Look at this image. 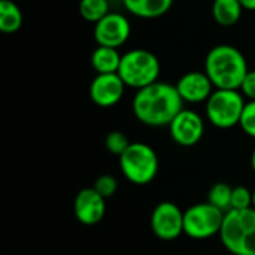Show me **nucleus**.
Here are the masks:
<instances>
[{
  "mask_svg": "<svg viewBox=\"0 0 255 255\" xmlns=\"http://www.w3.org/2000/svg\"><path fill=\"white\" fill-rule=\"evenodd\" d=\"M131 109L136 120L148 127H169L184 109V100L175 85L157 81L136 91Z\"/></svg>",
  "mask_w": 255,
  "mask_h": 255,
  "instance_id": "nucleus-1",
  "label": "nucleus"
},
{
  "mask_svg": "<svg viewBox=\"0 0 255 255\" xmlns=\"http://www.w3.org/2000/svg\"><path fill=\"white\" fill-rule=\"evenodd\" d=\"M248 72L250 67L242 51L229 43L214 46L205 58V73L215 90H241Z\"/></svg>",
  "mask_w": 255,
  "mask_h": 255,
  "instance_id": "nucleus-2",
  "label": "nucleus"
},
{
  "mask_svg": "<svg viewBox=\"0 0 255 255\" xmlns=\"http://www.w3.org/2000/svg\"><path fill=\"white\" fill-rule=\"evenodd\" d=\"M223 247L233 255H255V209L226 212L220 232Z\"/></svg>",
  "mask_w": 255,
  "mask_h": 255,
  "instance_id": "nucleus-3",
  "label": "nucleus"
},
{
  "mask_svg": "<svg viewBox=\"0 0 255 255\" xmlns=\"http://www.w3.org/2000/svg\"><path fill=\"white\" fill-rule=\"evenodd\" d=\"M161 72L160 60L148 49L134 48L123 54L118 75L128 88L136 91L158 81Z\"/></svg>",
  "mask_w": 255,
  "mask_h": 255,
  "instance_id": "nucleus-4",
  "label": "nucleus"
},
{
  "mask_svg": "<svg viewBox=\"0 0 255 255\" xmlns=\"http://www.w3.org/2000/svg\"><path fill=\"white\" fill-rule=\"evenodd\" d=\"M120 169L131 184L146 185L158 173V155L152 146L143 142H131L120 157Z\"/></svg>",
  "mask_w": 255,
  "mask_h": 255,
  "instance_id": "nucleus-5",
  "label": "nucleus"
},
{
  "mask_svg": "<svg viewBox=\"0 0 255 255\" xmlns=\"http://www.w3.org/2000/svg\"><path fill=\"white\" fill-rule=\"evenodd\" d=\"M245 105V97L239 90H215L205 106L206 118L217 128H233L241 124Z\"/></svg>",
  "mask_w": 255,
  "mask_h": 255,
  "instance_id": "nucleus-6",
  "label": "nucleus"
},
{
  "mask_svg": "<svg viewBox=\"0 0 255 255\" xmlns=\"http://www.w3.org/2000/svg\"><path fill=\"white\" fill-rule=\"evenodd\" d=\"M226 212L209 202L197 203L184 211V235L202 241L220 235Z\"/></svg>",
  "mask_w": 255,
  "mask_h": 255,
  "instance_id": "nucleus-7",
  "label": "nucleus"
},
{
  "mask_svg": "<svg viewBox=\"0 0 255 255\" xmlns=\"http://www.w3.org/2000/svg\"><path fill=\"white\" fill-rule=\"evenodd\" d=\"M93 34L99 46L120 49V46H123L131 34V24L124 13L109 12L105 18L94 24Z\"/></svg>",
  "mask_w": 255,
  "mask_h": 255,
  "instance_id": "nucleus-8",
  "label": "nucleus"
},
{
  "mask_svg": "<svg viewBox=\"0 0 255 255\" xmlns=\"http://www.w3.org/2000/svg\"><path fill=\"white\" fill-rule=\"evenodd\" d=\"M151 230L161 241H175L184 235V212L172 202L158 203L151 214Z\"/></svg>",
  "mask_w": 255,
  "mask_h": 255,
  "instance_id": "nucleus-9",
  "label": "nucleus"
},
{
  "mask_svg": "<svg viewBox=\"0 0 255 255\" xmlns=\"http://www.w3.org/2000/svg\"><path fill=\"white\" fill-rule=\"evenodd\" d=\"M169 131L175 143L190 148L202 140L205 134V121L196 111L182 109L169 124Z\"/></svg>",
  "mask_w": 255,
  "mask_h": 255,
  "instance_id": "nucleus-10",
  "label": "nucleus"
},
{
  "mask_svg": "<svg viewBox=\"0 0 255 255\" xmlns=\"http://www.w3.org/2000/svg\"><path fill=\"white\" fill-rule=\"evenodd\" d=\"M126 84L118 73H97L90 84V99L96 106L112 108L121 102Z\"/></svg>",
  "mask_w": 255,
  "mask_h": 255,
  "instance_id": "nucleus-11",
  "label": "nucleus"
},
{
  "mask_svg": "<svg viewBox=\"0 0 255 255\" xmlns=\"http://www.w3.org/2000/svg\"><path fill=\"white\" fill-rule=\"evenodd\" d=\"M184 103H206L211 94L215 91V87L209 76L200 70H190L184 73L175 84Z\"/></svg>",
  "mask_w": 255,
  "mask_h": 255,
  "instance_id": "nucleus-12",
  "label": "nucleus"
},
{
  "mask_svg": "<svg viewBox=\"0 0 255 255\" xmlns=\"http://www.w3.org/2000/svg\"><path fill=\"white\" fill-rule=\"evenodd\" d=\"M73 212L76 220L84 226L99 224L106 214V199L100 196L93 187L81 190L73 202Z\"/></svg>",
  "mask_w": 255,
  "mask_h": 255,
  "instance_id": "nucleus-13",
  "label": "nucleus"
},
{
  "mask_svg": "<svg viewBox=\"0 0 255 255\" xmlns=\"http://www.w3.org/2000/svg\"><path fill=\"white\" fill-rule=\"evenodd\" d=\"M126 10H128L131 15L143 19H154L166 15L173 0H121Z\"/></svg>",
  "mask_w": 255,
  "mask_h": 255,
  "instance_id": "nucleus-14",
  "label": "nucleus"
},
{
  "mask_svg": "<svg viewBox=\"0 0 255 255\" xmlns=\"http://www.w3.org/2000/svg\"><path fill=\"white\" fill-rule=\"evenodd\" d=\"M244 10L239 0H214L212 3V16L221 27L236 25L241 21Z\"/></svg>",
  "mask_w": 255,
  "mask_h": 255,
  "instance_id": "nucleus-15",
  "label": "nucleus"
},
{
  "mask_svg": "<svg viewBox=\"0 0 255 255\" xmlns=\"http://www.w3.org/2000/svg\"><path fill=\"white\" fill-rule=\"evenodd\" d=\"M123 54L117 48L99 46L91 54V66L96 73H118Z\"/></svg>",
  "mask_w": 255,
  "mask_h": 255,
  "instance_id": "nucleus-16",
  "label": "nucleus"
},
{
  "mask_svg": "<svg viewBox=\"0 0 255 255\" xmlns=\"http://www.w3.org/2000/svg\"><path fill=\"white\" fill-rule=\"evenodd\" d=\"M22 12L19 6L12 0L0 1V31L4 34H13L22 27Z\"/></svg>",
  "mask_w": 255,
  "mask_h": 255,
  "instance_id": "nucleus-17",
  "label": "nucleus"
},
{
  "mask_svg": "<svg viewBox=\"0 0 255 255\" xmlns=\"http://www.w3.org/2000/svg\"><path fill=\"white\" fill-rule=\"evenodd\" d=\"M78 9H79V15L85 21L93 24L99 22L111 12L108 0H81Z\"/></svg>",
  "mask_w": 255,
  "mask_h": 255,
  "instance_id": "nucleus-18",
  "label": "nucleus"
},
{
  "mask_svg": "<svg viewBox=\"0 0 255 255\" xmlns=\"http://www.w3.org/2000/svg\"><path fill=\"white\" fill-rule=\"evenodd\" d=\"M232 194H233V187H230L226 182H218L212 185V188L209 190L208 202L215 208L221 209L223 212H229L232 209Z\"/></svg>",
  "mask_w": 255,
  "mask_h": 255,
  "instance_id": "nucleus-19",
  "label": "nucleus"
},
{
  "mask_svg": "<svg viewBox=\"0 0 255 255\" xmlns=\"http://www.w3.org/2000/svg\"><path fill=\"white\" fill-rule=\"evenodd\" d=\"M130 143L131 142L128 140V137L123 131H120V130H114V131L108 133L106 137H105V146H106V149L111 154L118 155V157H121L127 151V148L130 146Z\"/></svg>",
  "mask_w": 255,
  "mask_h": 255,
  "instance_id": "nucleus-20",
  "label": "nucleus"
},
{
  "mask_svg": "<svg viewBox=\"0 0 255 255\" xmlns=\"http://www.w3.org/2000/svg\"><path fill=\"white\" fill-rule=\"evenodd\" d=\"M253 208V191L247 187H235L232 194V209L244 211ZM230 209V211H232Z\"/></svg>",
  "mask_w": 255,
  "mask_h": 255,
  "instance_id": "nucleus-21",
  "label": "nucleus"
},
{
  "mask_svg": "<svg viewBox=\"0 0 255 255\" xmlns=\"http://www.w3.org/2000/svg\"><path fill=\"white\" fill-rule=\"evenodd\" d=\"M93 188L103 196L105 199H111L112 196H115V193L118 191V181L115 179V176L112 175H100L96 181Z\"/></svg>",
  "mask_w": 255,
  "mask_h": 255,
  "instance_id": "nucleus-22",
  "label": "nucleus"
},
{
  "mask_svg": "<svg viewBox=\"0 0 255 255\" xmlns=\"http://www.w3.org/2000/svg\"><path fill=\"white\" fill-rule=\"evenodd\" d=\"M239 126L244 130V133L255 139V100L247 102Z\"/></svg>",
  "mask_w": 255,
  "mask_h": 255,
  "instance_id": "nucleus-23",
  "label": "nucleus"
},
{
  "mask_svg": "<svg viewBox=\"0 0 255 255\" xmlns=\"http://www.w3.org/2000/svg\"><path fill=\"white\" fill-rule=\"evenodd\" d=\"M244 97L250 100H255V70H250L241 85V90H239Z\"/></svg>",
  "mask_w": 255,
  "mask_h": 255,
  "instance_id": "nucleus-24",
  "label": "nucleus"
},
{
  "mask_svg": "<svg viewBox=\"0 0 255 255\" xmlns=\"http://www.w3.org/2000/svg\"><path fill=\"white\" fill-rule=\"evenodd\" d=\"M245 10H255V0H239Z\"/></svg>",
  "mask_w": 255,
  "mask_h": 255,
  "instance_id": "nucleus-25",
  "label": "nucleus"
},
{
  "mask_svg": "<svg viewBox=\"0 0 255 255\" xmlns=\"http://www.w3.org/2000/svg\"><path fill=\"white\" fill-rule=\"evenodd\" d=\"M251 167H253V170H254L255 173V148L254 151H253V155H251Z\"/></svg>",
  "mask_w": 255,
  "mask_h": 255,
  "instance_id": "nucleus-26",
  "label": "nucleus"
},
{
  "mask_svg": "<svg viewBox=\"0 0 255 255\" xmlns=\"http://www.w3.org/2000/svg\"><path fill=\"white\" fill-rule=\"evenodd\" d=\"M253 208L255 209V188L253 190Z\"/></svg>",
  "mask_w": 255,
  "mask_h": 255,
  "instance_id": "nucleus-27",
  "label": "nucleus"
}]
</instances>
